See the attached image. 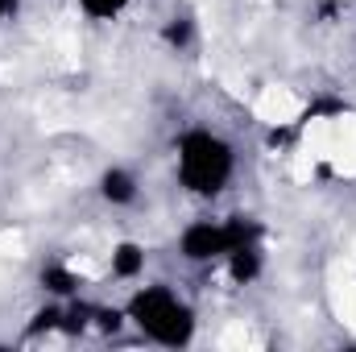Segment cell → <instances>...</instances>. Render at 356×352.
Returning a JSON list of instances; mask_svg holds the SVG:
<instances>
[{
    "mask_svg": "<svg viewBox=\"0 0 356 352\" xmlns=\"http://www.w3.org/2000/svg\"><path fill=\"white\" fill-rule=\"evenodd\" d=\"M75 4H79V13L88 21H116L133 0H75Z\"/></svg>",
    "mask_w": 356,
    "mask_h": 352,
    "instance_id": "5",
    "label": "cell"
},
{
    "mask_svg": "<svg viewBox=\"0 0 356 352\" xmlns=\"http://www.w3.org/2000/svg\"><path fill=\"white\" fill-rule=\"evenodd\" d=\"M99 199L112 207H137L141 203V178L129 166H108L99 175Z\"/></svg>",
    "mask_w": 356,
    "mask_h": 352,
    "instance_id": "3",
    "label": "cell"
},
{
    "mask_svg": "<svg viewBox=\"0 0 356 352\" xmlns=\"http://www.w3.org/2000/svg\"><path fill=\"white\" fill-rule=\"evenodd\" d=\"M178 186L195 199L220 195L236 175V154L216 129H186L178 137V162H175Z\"/></svg>",
    "mask_w": 356,
    "mask_h": 352,
    "instance_id": "1",
    "label": "cell"
},
{
    "mask_svg": "<svg viewBox=\"0 0 356 352\" xmlns=\"http://www.w3.org/2000/svg\"><path fill=\"white\" fill-rule=\"evenodd\" d=\"M145 265H149V249L141 241H116L108 249V273L116 282H137L145 273Z\"/></svg>",
    "mask_w": 356,
    "mask_h": 352,
    "instance_id": "4",
    "label": "cell"
},
{
    "mask_svg": "<svg viewBox=\"0 0 356 352\" xmlns=\"http://www.w3.org/2000/svg\"><path fill=\"white\" fill-rule=\"evenodd\" d=\"M124 319H133L141 328L145 340L154 344H186L195 336V311L186 307V298H178L175 286L166 282H154V286H133L129 303H124Z\"/></svg>",
    "mask_w": 356,
    "mask_h": 352,
    "instance_id": "2",
    "label": "cell"
}]
</instances>
